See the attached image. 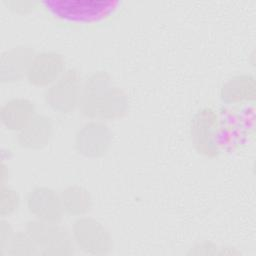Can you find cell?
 <instances>
[{"mask_svg": "<svg viewBox=\"0 0 256 256\" xmlns=\"http://www.w3.org/2000/svg\"><path fill=\"white\" fill-rule=\"evenodd\" d=\"M78 107L86 117L111 120L126 113L128 99L125 92L113 84L107 72L97 71L82 83Z\"/></svg>", "mask_w": 256, "mask_h": 256, "instance_id": "6da1fadb", "label": "cell"}, {"mask_svg": "<svg viewBox=\"0 0 256 256\" xmlns=\"http://www.w3.org/2000/svg\"><path fill=\"white\" fill-rule=\"evenodd\" d=\"M221 128L217 110L212 107L197 110L190 121V137L195 150L205 157H218L222 144Z\"/></svg>", "mask_w": 256, "mask_h": 256, "instance_id": "7a4b0ae2", "label": "cell"}, {"mask_svg": "<svg viewBox=\"0 0 256 256\" xmlns=\"http://www.w3.org/2000/svg\"><path fill=\"white\" fill-rule=\"evenodd\" d=\"M42 4L58 18L81 22L101 19L114 9L108 0H50Z\"/></svg>", "mask_w": 256, "mask_h": 256, "instance_id": "3957f363", "label": "cell"}, {"mask_svg": "<svg viewBox=\"0 0 256 256\" xmlns=\"http://www.w3.org/2000/svg\"><path fill=\"white\" fill-rule=\"evenodd\" d=\"M82 80L75 69H66L65 72L44 92V100L53 111L66 114L72 112L79 105Z\"/></svg>", "mask_w": 256, "mask_h": 256, "instance_id": "277c9868", "label": "cell"}, {"mask_svg": "<svg viewBox=\"0 0 256 256\" xmlns=\"http://www.w3.org/2000/svg\"><path fill=\"white\" fill-rule=\"evenodd\" d=\"M26 232L38 248L45 254H70L73 248V238L58 222L31 220L26 225Z\"/></svg>", "mask_w": 256, "mask_h": 256, "instance_id": "5b68a950", "label": "cell"}, {"mask_svg": "<svg viewBox=\"0 0 256 256\" xmlns=\"http://www.w3.org/2000/svg\"><path fill=\"white\" fill-rule=\"evenodd\" d=\"M72 238L79 248L92 254L107 253L113 246L106 227L100 221L88 216H80L74 221Z\"/></svg>", "mask_w": 256, "mask_h": 256, "instance_id": "8992f818", "label": "cell"}, {"mask_svg": "<svg viewBox=\"0 0 256 256\" xmlns=\"http://www.w3.org/2000/svg\"><path fill=\"white\" fill-rule=\"evenodd\" d=\"M112 133L102 120L92 119L83 124L75 135V148L78 153L91 158L105 155L110 148Z\"/></svg>", "mask_w": 256, "mask_h": 256, "instance_id": "52a82bcc", "label": "cell"}, {"mask_svg": "<svg viewBox=\"0 0 256 256\" xmlns=\"http://www.w3.org/2000/svg\"><path fill=\"white\" fill-rule=\"evenodd\" d=\"M65 59L56 51L36 53L28 67L26 78L34 86L48 87L65 72Z\"/></svg>", "mask_w": 256, "mask_h": 256, "instance_id": "ba28073f", "label": "cell"}, {"mask_svg": "<svg viewBox=\"0 0 256 256\" xmlns=\"http://www.w3.org/2000/svg\"><path fill=\"white\" fill-rule=\"evenodd\" d=\"M26 204L29 212L38 220L59 222L64 214L60 194L47 186L31 189L27 194Z\"/></svg>", "mask_w": 256, "mask_h": 256, "instance_id": "9c48e42d", "label": "cell"}, {"mask_svg": "<svg viewBox=\"0 0 256 256\" xmlns=\"http://www.w3.org/2000/svg\"><path fill=\"white\" fill-rule=\"evenodd\" d=\"M255 78L250 73L232 76L220 88V99L228 105H240L255 99Z\"/></svg>", "mask_w": 256, "mask_h": 256, "instance_id": "30bf717a", "label": "cell"}, {"mask_svg": "<svg viewBox=\"0 0 256 256\" xmlns=\"http://www.w3.org/2000/svg\"><path fill=\"white\" fill-rule=\"evenodd\" d=\"M34 55L28 46H17L5 51L1 57V80L11 82L26 76Z\"/></svg>", "mask_w": 256, "mask_h": 256, "instance_id": "8fae6325", "label": "cell"}, {"mask_svg": "<svg viewBox=\"0 0 256 256\" xmlns=\"http://www.w3.org/2000/svg\"><path fill=\"white\" fill-rule=\"evenodd\" d=\"M53 135L51 119L42 114H35L31 121L18 132V142L24 148L40 149L46 146Z\"/></svg>", "mask_w": 256, "mask_h": 256, "instance_id": "7c38bea8", "label": "cell"}, {"mask_svg": "<svg viewBox=\"0 0 256 256\" xmlns=\"http://www.w3.org/2000/svg\"><path fill=\"white\" fill-rule=\"evenodd\" d=\"M0 114L2 123L7 129L19 132L34 117L35 106L27 98L16 97L2 105Z\"/></svg>", "mask_w": 256, "mask_h": 256, "instance_id": "4fadbf2b", "label": "cell"}, {"mask_svg": "<svg viewBox=\"0 0 256 256\" xmlns=\"http://www.w3.org/2000/svg\"><path fill=\"white\" fill-rule=\"evenodd\" d=\"M60 198L64 213L71 216H84L92 205L89 191L79 185H70L63 189Z\"/></svg>", "mask_w": 256, "mask_h": 256, "instance_id": "5bb4252c", "label": "cell"}, {"mask_svg": "<svg viewBox=\"0 0 256 256\" xmlns=\"http://www.w3.org/2000/svg\"><path fill=\"white\" fill-rule=\"evenodd\" d=\"M20 203V198L14 189L3 187L1 193V215H10L17 210Z\"/></svg>", "mask_w": 256, "mask_h": 256, "instance_id": "9a60e30c", "label": "cell"}, {"mask_svg": "<svg viewBox=\"0 0 256 256\" xmlns=\"http://www.w3.org/2000/svg\"><path fill=\"white\" fill-rule=\"evenodd\" d=\"M5 4L13 11L18 13H26L31 12L38 7L41 3L36 1H26V0H11L5 1Z\"/></svg>", "mask_w": 256, "mask_h": 256, "instance_id": "2e32d148", "label": "cell"}]
</instances>
